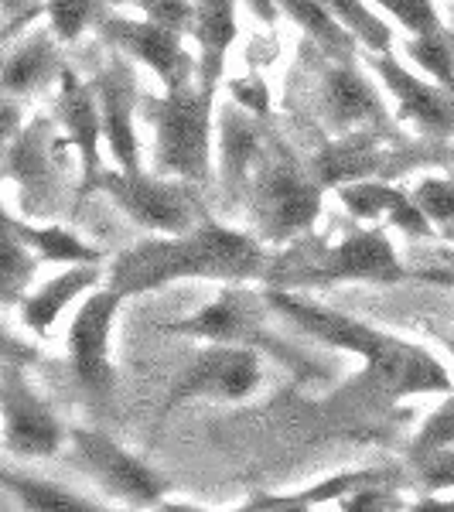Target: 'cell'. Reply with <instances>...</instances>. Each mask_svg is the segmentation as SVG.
Returning <instances> with one entry per match:
<instances>
[{
    "label": "cell",
    "instance_id": "6da1fadb",
    "mask_svg": "<svg viewBox=\"0 0 454 512\" xmlns=\"http://www.w3.org/2000/svg\"><path fill=\"white\" fill-rule=\"evenodd\" d=\"M267 270L260 243L246 233H233L202 219L192 233L140 243L120 253L110 270V287L123 297L147 294L171 280L212 277V280H250Z\"/></svg>",
    "mask_w": 454,
    "mask_h": 512
},
{
    "label": "cell",
    "instance_id": "7a4b0ae2",
    "mask_svg": "<svg viewBox=\"0 0 454 512\" xmlns=\"http://www.w3.org/2000/svg\"><path fill=\"white\" fill-rule=\"evenodd\" d=\"M274 291L287 287H325L338 280H369V284H400L407 277L396 260L393 243L383 229H356L338 246H328L318 236H301V243L263 270Z\"/></svg>",
    "mask_w": 454,
    "mask_h": 512
},
{
    "label": "cell",
    "instance_id": "3957f363",
    "mask_svg": "<svg viewBox=\"0 0 454 512\" xmlns=\"http://www.w3.org/2000/svg\"><path fill=\"white\" fill-rule=\"evenodd\" d=\"M321 192L325 185L315 171H304L291 147L267 130L250 178V216L263 243H291L311 233L321 212Z\"/></svg>",
    "mask_w": 454,
    "mask_h": 512
},
{
    "label": "cell",
    "instance_id": "277c9868",
    "mask_svg": "<svg viewBox=\"0 0 454 512\" xmlns=\"http://www.w3.org/2000/svg\"><path fill=\"white\" fill-rule=\"evenodd\" d=\"M212 86H178L168 89V96L154 99L144 96V117L158 130L154 147V171L158 175H178L195 185H209V130H212Z\"/></svg>",
    "mask_w": 454,
    "mask_h": 512
},
{
    "label": "cell",
    "instance_id": "5b68a950",
    "mask_svg": "<svg viewBox=\"0 0 454 512\" xmlns=\"http://www.w3.org/2000/svg\"><path fill=\"white\" fill-rule=\"evenodd\" d=\"M451 376L431 352L420 345L400 342L386 335L373 355H366V369L345 386L338 400H356L362 407H390L410 393H451Z\"/></svg>",
    "mask_w": 454,
    "mask_h": 512
},
{
    "label": "cell",
    "instance_id": "8992f818",
    "mask_svg": "<svg viewBox=\"0 0 454 512\" xmlns=\"http://www.w3.org/2000/svg\"><path fill=\"white\" fill-rule=\"evenodd\" d=\"M96 188L113 195V202L127 212L137 226L158 229V233L181 236L192 233L202 222V202H198L195 181H168L164 175L151 178L144 171H103L96 178Z\"/></svg>",
    "mask_w": 454,
    "mask_h": 512
},
{
    "label": "cell",
    "instance_id": "52a82bcc",
    "mask_svg": "<svg viewBox=\"0 0 454 512\" xmlns=\"http://www.w3.org/2000/svg\"><path fill=\"white\" fill-rule=\"evenodd\" d=\"M69 144L55 134L52 117H35L7 144L4 175L21 185V209L28 216H48L59 209L62 178L69 168Z\"/></svg>",
    "mask_w": 454,
    "mask_h": 512
},
{
    "label": "cell",
    "instance_id": "ba28073f",
    "mask_svg": "<svg viewBox=\"0 0 454 512\" xmlns=\"http://www.w3.org/2000/svg\"><path fill=\"white\" fill-rule=\"evenodd\" d=\"M383 140H396L386 134H373V130H356V134H342L338 140H328L315 154L311 171L325 188H342L352 181H393L407 171L420 168V164L441 161V154H420V151H396V147H383Z\"/></svg>",
    "mask_w": 454,
    "mask_h": 512
},
{
    "label": "cell",
    "instance_id": "9c48e42d",
    "mask_svg": "<svg viewBox=\"0 0 454 512\" xmlns=\"http://www.w3.org/2000/svg\"><path fill=\"white\" fill-rule=\"evenodd\" d=\"M325 55V65L318 69V117L332 134H356V130H373V134L396 137V127L386 113L383 99L373 89L362 72L356 69V55L352 59H335Z\"/></svg>",
    "mask_w": 454,
    "mask_h": 512
},
{
    "label": "cell",
    "instance_id": "30bf717a",
    "mask_svg": "<svg viewBox=\"0 0 454 512\" xmlns=\"http://www.w3.org/2000/svg\"><path fill=\"white\" fill-rule=\"evenodd\" d=\"M123 294L106 287L96 291L86 304L79 308V315L72 318L69 328V359H72V376L82 386V393L89 396L93 407H106L113 400V376L110 366V325L117 318Z\"/></svg>",
    "mask_w": 454,
    "mask_h": 512
},
{
    "label": "cell",
    "instance_id": "8fae6325",
    "mask_svg": "<svg viewBox=\"0 0 454 512\" xmlns=\"http://www.w3.org/2000/svg\"><path fill=\"white\" fill-rule=\"evenodd\" d=\"M260 383V362L253 349L246 345H226L216 342L205 349L192 366L181 373V379L171 390L168 410L178 407L188 396H209V400H246Z\"/></svg>",
    "mask_w": 454,
    "mask_h": 512
},
{
    "label": "cell",
    "instance_id": "7c38bea8",
    "mask_svg": "<svg viewBox=\"0 0 454 512\" xmlns=\"http://www.w3.org/2000/svg\"><path fill=\"white\" fill-rule=\"evenodd\" d=\"M0 403H4V441L7 451L24 454V458H48L59 451L62 427L52 417V410L38 400L28 379L21 376L18 362H4V386H0Z\"/></svg>",
    "mask_w": 454,
    "mask_h": 512
},
{
    "label": "cell",
    "instance_id": "4fadbf2b",
    "mask_svg": "<svg viewBox=\"0 0 454 512\" xmlns=\"http://www.w3.org/2000/svg\"><path fill=\"white\" fill-rule=\"evenodd\" d=\"M96 28H99V35L110 41V45H117L120 52L151 65L168 89H178L192 82L195 62H192V55L181 48V31L168 28V24H161V21H151V18H144V21L103 18Z\"/></svg>",
    "mask_w": 454,
    "mask_h": 512
},
{
    "label": "cell",
    "instance_id": "5bb4252c",
    "mask_svg": "<svg viewBox=\"0 0 454 512\" xmlns=\"http://www.w3.org/2000/svg\"><path fill=\"white\" fill-rule=\"evenodd\" d=\"M72 441H76L79 458L93 468L99 482H103L113 495L127 499L130 506H151L154 499H161V495L171 489L168 478L151 472L144 461H137L134 454L123 451L113 437H103L93 431H76Z\"/></svg>",
    "mask_w": 454,
    "mask_h": 512
},
{
    "label": "cell",
    "instance_id": "9a60e30c",
    "mask_svg": "<svg viewBox=\"0 0 454 512\" xmlns=\"http://www.w3.org/2000/svg\"><path fill=\"white\" fill-rule=\"evenodd\" d=\"M99 117H103V137L110 144L113 161L123 171H137V137H134V106H137V79L127 62L113 59L103 72L93 79Z\"/></svg>",
    "mask_w": 454,
    "mask_h": 512
},
{
    "label": "cell",
    "instance_id": "2e32d148",
    "mask_svg": "<svg viewBox=\"0 0 454 512\" xmlns=\"http://www.w3.org/2000/svg\"><path fill=\"white\" fill-rule=\"evenodd\" d=\"M373 69L383 76L386 89L400 99V117L414 120L420 130L434 137H454V93L451 89H434L424 79L410 76L400 62L386 52H373Z\"/></svg>",
    "mask_w": 454,
    "mask_h": 512
},
{
    "label": "cell",
    "instance_id": "e0dca14e",
    "mask_svg": "<svg viewBox=\"0 0 454 512\" xmlns=\"http://www.w3.org/2000/svg\"><path fill=\"white\" fill-rule=\"evenodd\" d=\"M267 120L250 117V110L239 103L219 106V151H222V192L226 205H233L250 192L253 164L260 158V147L267 140Z\"/></svg>",
    "mask_w": 454,
    "mask_h": 512
},
{
    "label": "cell",
    "instance_id": "ac0fdd59",
    "mask_svg": "<svg viewBox=\"0 0 454 512\" xmlns=\"http://www.w3.org/2000/svg\"><path fill=\"white\" fill-rule=\"evenodd\" d=\"M55 120L65 127L72 144L82 154V188L79 198L96 188V178L103 175L99 168V137H103V117H99V99L96 89L86 86L72 76V69L62 72V89L55 99Z\"/></svg>",
    "mask_w": 454,
    "mask_h": 512
},
{
    "label": "cell",
    "instance_id": "d6986e66",
    "mask_svg": "<svg viewBox=\"0 0 454 512\" xmlns=\"http://www.w3.org/2000/svg\"><path fill=\"white\" fill-rule=\"evenodd\" d=\"M267 304H270V308H277V311H284L287 318L297 321L304 332L318 335L321 342L338 345V349H345V352H359L362 359H366V355H373L379 345L386 342V332H376V328L362 325V321H356V318L338 315V311L321 308V304L291 297L287 291H270Z\"/></svg>",
    "mask_w": 454,
    "mask_h": 512
},
{
    "label": "cell",
    "instance_id": "ffe728a7",
    "mask_svg": "<svg viewBox=\"0 0 454 512\" xmlns=\"http://www.w3.org/2000/svg\"><path fill=\"white\" fill-rule=\"evenodd\" d=\"M338 198L356 219H390L414 239L431 236L427 212L414 202V195L393 188L390 181H352V185L338 188Z\"/></svg>",
    "mask_w": 454,
    "mask_h": 512
},
{
    "label": "cell",
    "instance_id": "44dd1931",
    "mask_svg": "<svg viewBox=\"0 0 454 512\" xmlns=\"http://www.w3.org/2000/svg\"><path fill=\"white\" fill-rule=\"evenodd\" d=\"M260 318H263V308L257 297L250 291H239V287H229V291L222 294L216 304H209L202 315L178 321V325H171V332L236 345V342H246V335H257Z\"/></svg>",
    "mask_w": 454,
    "mask_h": 512
},
{
    "label": "cell",
    "instance_id": "7402d4cb",
    "mask_svg": "<svg viewBox=\"0 0 454 512\" xmlns=\"http://www.w3.org/2000/svg\"><path fill=\"white\" fill-rule=\"evenodd\" d=\"M65 65L55 45L52 31H35L31 38H24V45L14 48L7 55L4 65V96H28L45 89L55 76H62Z\"/></svg>",
    "mask_w": 454,
    "mask_h": 512
},
{
    "label": "cell",
    "instance_id": "603a6c76",
    "mask_svg": "<svg viewBox=\"0 0 454 512\" xmlns=\"http://www.w3.org/2000/svg\"><path fill=\"white\" fill-rule=\"evenodd\" d=\"M192 35L202 48V86H212L222 76L226 52L236 38V11L233 0H195Z\"/></svg>",
    "mask_w": 454,
    "mask_h": 512
},
{
    "label": "cell",
    "instance_id": "cb8c5ba5",
    "mask_svg": "<svg viewBox=\"0 0 454 512\" xmlns=\"http://www.w3.org/2000/svg\"><path fill=\"white\" fill-rule=\"evenodd\" d=\"M96 267L93 263H79L76 270H69V274L55 277L52 284H45L35 297H24L21 301V318L28 328H35L38 335H45L48 328H52V321L62 315V308L72 301L76 294L89 291V287H96Z\"/></svg>",
    "mask_w": 454,
    "mask_h": 512
},
{
    "label": "cell",
    "instance_id": "d4e9b609",
    "mask_svg": "<svg viewBox=\"0 0 454 512\" xmlns=\"http://www.w3.org/2000/svg\"><path fill=\"white\" fill-rule=\"evenodd\" d=\"M280 7L301 24L304 35L315 41L321 52L335 55V59H352V55H356L359 38L352 35L321 0H280Z\"/></svg>",
    "mask_w": 454,
    "mask_h": 512
},
{
    "label": "cell",
    "instance_id": "484cf974",
    "mask_svg": "<svg viewBox=\"0 0 454 512\" xmlns=\"http://www.w3.org/2000/svg\"><path fill=\"white\" fill-rule=\"evenodd\" d=\"M369 482H383V472H342V475L328 478V482L315 485V489L297 492V495H253V499L246 502V509H274V512L311 509L325 499H345V495H352Z\"/></svg>",
    "mask_w": 454,
    "mask_h": 512
},
{
    "label": "cell",
    "instance_id": "4316f807",
    "mask_svg": "<svg viewBox=\"0 0 454 512\" xmlns=\"http://www.w3.org/2000/svg\"><path fill=\"white\" fill-rule=\"evenodd\" d=\"M7 222L14 226L24 243L35 250L41 260H55V263H99V253L93 246H86L82 239H76L72 233H65L59 226H45V229H31V226H21L14 222L11 216H4Z\"/></svg>",
    "mask_w": 454,
    "mask_h": 512
},
{
    "label": "cell",
    "instance_id": "83f0119b",
    "mask_svg": "<svg viewBox=\"0 0 454 512\" xmlns=\"http://www.w3.org/2000/svg\"><path fill=\"white\" fill-rule=\"evenodd\" d=\"M4 489L14 492L28 509H41V512H99L96 502L79 499V495L59 489V485L48 482H31V478H21L14 472H4Z\"/></svg>",
    "mask_w": 454,
    "mask_h": 512
},
{
    "label": "cell",
    "instance_id": "f1b7e54d",
    "mask_svg": "<svg viewBox=\"0 0 454 512\" xmlns=\"http://www.w3.org/2000/svg\"><path fill=\"white\" fill-rule=\"evenodd\" d=\"M321 4H325L369 52H386V48L393 45V31L386 28L383 18H376L362 0H321Z\"/></svg>",
    "mask_w": 454,
    "mask_h": 512
},
{
    "label": "cell",
    "instance_id": "f546056e",
    "mask_svg": "<svg viewBox=\"0 0 454 512\" xmlns=\"http://www.w3.org/2000/svg\"><path fill=\"white\" fill-rule=\"evenodd\" d=\"M407 55L427 72V76H434L444 89L454 93V48H451L448 35H444V28L414 35L407 41Z\"/></svg>",
    "mask_w": 454,
    "mask_h": 512
},
{
    "label": "cell",
    "instance_id": "4dcf8cb0",
    "mask_svg": "<svg viewBox=\"0 0 454 512\" xmlns=\"http://www.w3.org/2000/svg\"><path fill=\"white\" fill-rule=\"evenodd\" d=\"M48 18L59 41H76L89 24L103 21V0H48Z\"/></svg>",
    "mask_w": 454,
    "mask_h": 512
},
{
    "label": "cell",
    "instance_id": "1f68e13d",
    "mask_svg": "<svg viewBox=\"0 0 454 512\" xmlns=\"http://www.w3.org/2000/svg\"><path fill=\"white\" fill-rule=\"evenodd\" d=\"M38 263L28 256V243L14 233V226L4 219V301L14 304L21 294V287L31 284Z\"/></svg>",
    "mask_w": 454,
    "mask_h": 512
},
{
    "label": "cell",
    "instance_id": "d6a6232c",
    "mask_svg": "<svg viewBox=\"0 0 454 512\" xmlns=\"http://www.w3.org/2000/svg\"><path fill=\"white\" fill-rule=\"evenodd\" d=\"M410 472H414V482L424 492H441V489H454V448H434V451H420V454H407Z\"/></svg>",
    "mask_w": 454,
    "mask_h": 512
},
{
    "label": "cell",
    "instance_id": "836d02e7",
    "mask_svg": "<svg viewBox=\"0 0 454 512\" xmlns=\"http://www.w3.org/2000/svg\"><path fill=\"white\" fill-rule=\"evenodd\" d=\"M414 202L427 212L431 222H454V178H427L417 185Z\"/></svg>",
    "mask_w": 454,
    "mask_h": 512
},
{
    "label": "cell",
    "instance_id": "e575fe53",
    "mask_svg": "<svg viewBox=\"0 0 454 512\" xmlns=\"http://www.w3.org/2000/svg\"><path fill=\"white\" fill-rule=\"evenodd\" d=\"M376 4H383L386 11L396 14V21H400L410 35H424V31L441 28L431 0H376Z\"/></svg>",
    "mask_w": 454,
    "mask_h": 512
},
{
    "label": "cell",
    "instance_id": "d590c367",
    "mask_svg": "<svg viewBox=\"0 0 454 512\" xmlns=\"http://www.w3.org/2000/svg\"><path fill=\"white\" fill-rule=\"evenodd\" d=\"M454 444V396H448V403H444L437 414H431L424 427H420L417 441L410 444L407 454H420V451H434V448H448Z\"/></svg>",
    "mask_w": 454,
    "mask_h": 512
},
{
    "label": "cell",
    "instance_id": "8d00e7d4",
    "mask_svg": "<svg viewBox=\"0 0 454 512\" xmlns=\"http://www.w3.org/2000/svg\"><path fill=\"white\" fill-rule=\"evenodd\" d=\"M229 89H233L236 103L246 106L253 117L270 120V89H267V82L260 79V72H250L246 79H233L229 82Z\"/></svg>",
    "mask_w": 454,
    "mask_h": 512
},
{
    "label": "cell",
    "instance_id": "74e56055",
    "mask_svg": "<svg viewBox=\"0 0 454 512\" xmlns=\"http://www.w3.org/2000/svg\"><path fill=\"white\" fill-rule=\"evenodd\" d=\"M373 485L376 482H369L352 495H345L342 509H349V512H396V509H403L400 495H396L393 489H373Z\"/></svg>",
    "mask_w": 454,
    "mask_h": 512
},
{
    "label": "cell",
    "instance_id": "f35d334b",
    "mask_svg": "<svg viewBox=\"0 0 454 512\" xmlns=\"http://www.w3.org/2000/svg\"><path fill=\"white\" fill-rule=\"evenodd\" d=\"M151 21H161L175 31H192L195 24V4L188 0H140Z\"/></svg>",
    "mask_w": 454,
    "mask_h": 512
},
{
    "label": "cell",
    "instance_id": "ab89813d",
    "mask_svg": "<svg viewBox=\"0 0 454 512\" xmlns=\"http://www.w3.org/2000/svg\"><path fill=\"white\" fill-rule=\"evenodd\" d=\"M41 11H48V4H41V0H4V41H11Z\"/></svg>",
    "mask_w": 454,
    "mask_h": 512
},
{
    "label": "cell",
    "instance_id": "60d3db41",
    "mask_svg": "<svg viewBox=\"0 0 454 512\" xmlns=\"http://www.w3.org/2000/svg\"><path fill=\"white\" fill-rule=\"evenodd\" d=\"M14 137H18V106H14V99L7 96L4 99V140L11 144Z\"/></svg>",
    "mask_w": 454,
    "mask_h": 512
},
{
    "label": "cell",
    "instance_id": "b9f144b4",
    "mask_svg": "<svg viewBox=\"0 0 454 512\" xmlns=\"http://www.w3.org/2000/svg\"><path fill=\"white\" fill-rule=\"evenodd\" d=\"M414 512H454V502H437V499H424L417 502Z\"/></svg>",
    "mask_w": 454,
    "mask_h": 512
},
{
    "label": "cell",
    "instance_id": "7bdbcfd3",
    "mask_svg": "<svg viewBox=\"0 0 454 512\" xmlns=\"http://www.w3.org/2000/svg\"><path fill=\"white\" fill-rule=\"evenodd\" d=\"M253 7H257V14L263 21H274V11H270V7H274V0H253Z\"/></svg>",
    "mask_w": 454,
    "mask_h": 512
},
{
    "label": "cell",
    "instance_id": "ee69618b",
    "mask_svg": "<svg viewBox=\"0 0 454 512\" xmlns=\"http://www.w3.org/2000/svg\"><path fill=\"white\" fill-rule=\"evenodd\" d=\"M437 338H441V342L448 345V352L454 355V335H444V332H437Z\"/></svg>",
    "mask_w": 454,
    "mask_h": 512
},
{
    "label": "cell",
    "instance_id": "f6af8a7d",
    "mask_svg": "<svg viewBox=\"0 0 454 512\" xmlns=\"http://www.w3.org/2000/svg\"><path fill=\"white\" fill-rule=\"evenodd\" d=\"M444 239H451V243H454V222H448V226H444Z\"/></svg>",
    "mask_w": 454,
    "mask_h": 512
}]
</instances>
